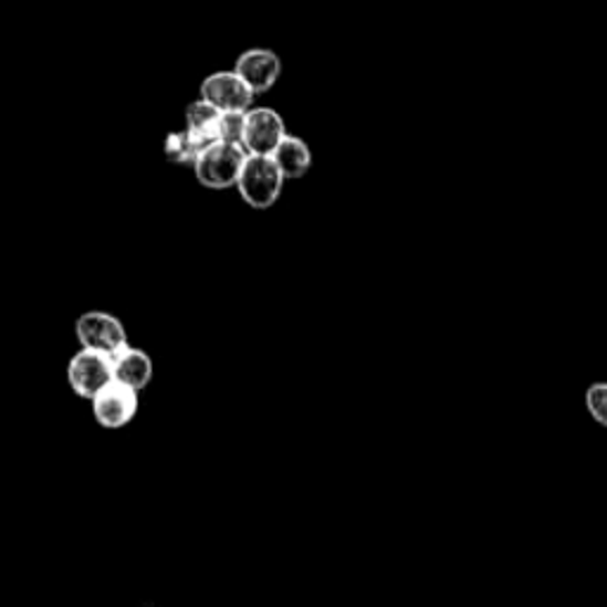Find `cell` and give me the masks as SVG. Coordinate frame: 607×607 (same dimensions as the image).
<instances>
[{
    "label": "cell",
    "mask_w": 607,
    "mask_h": 607,
    "mask_svg": "<svg viewBox=\"0 0 607 607\" xmlns=\"http://www.w3.org/2000/svg\"><path fill=\"white\" fill-rule=\"evenodd\" d=\"M248 157L250 153L240 145H226V143L209 145L192 167L197 184L207 190L238 188Z\"/></svg>",
    "instance_id": "cell-1"
},
{
    "label": "cell",
    "mask_w": 607,
    "mask_h": 607,
    "mask_svg": "<svg viewBox=\"0 0 607 607\" xmlns=\"http://www.w3.org/2000/svg\"><path fill=\"white\" fill-rule=\"evenodd\" d=\"M285 188V176L278 169V164L273 157H248V164H244L238 192L242 197V202L257 209V211H266L271 209L278 200H281Z\"/></svg>",
    "instance_id": "cell-2"
},
{
    "label": "cell",
    "mask_w": 607,
    "mask_h": 607,
    "mask_svg": "<svg viewBox=\"0 0 607 607\" xmlns=\"http://www.w3.org/2000/svg\"><path fill=\"white\" fill-rule=\"evenodd\" d=\"M74 335L81 349L97 352L105 356H117L128 347V335L124 323L107 314V311H86L74 323Z\"/></svg>",
    "instance_id": "cell-3"
},
{
    "label": "cell",
    "mask_w": 607,
    "mask_h": 607,
    "mask_svg": "<svg viewBox=\"0 0 607 607\" xmlns=\"http://www.w3.org/2000/svg\"><path fill=\"white\" fill-rule=\"evenodd\" d=\"M67 383L79 399L93 401L97 394L114 383L112 356L81 349L70 358Z\"/></svg>",
    "instance_id": "cell-4"
},
{
    "label": "cell",
    "mask_w": 607,
    "mask_h": 607,
    "mask_svg": "<svg viewBox=\"0 0 607 607\" xmlns=\"http://www.w3.org/2000/svg\"><path fill=\"white\" fill-rule=\"evenodd\" d=\"M93 406V418L105 430H122L126 425L134 422L140 408L138 391L126 385L112 383L107 389H103L97 397L91 401Z\"/></svg>",
    "instance_id": "cell-5"
},
{
    "label": "cell",
    "mask_w": 607,
    "mask_h": 607,
    "mask_svg": "<svg viewBox=\"0 0 607 607\" xmlns=\"http://www.w3.org/2000/svg\"><path fill=\"white\" fill-rule=\"evenodd\" d=\"M287 136L285 122L273 107H252L248 112V128H244L242 145L250 155L273 157Z\"/></svg>",
    "instance_id": "cell-6"
},
{
    "label": "cell",
    "mask_w": 607,
    "mask_h": 607,
    "mask_svg": "<svg viewBox=\"0 0 607 607\" xmlns=\"http://www.w3.org/2000/svg\"><path fill=\"white\" fill-rule=\"evenodd\" d=\"M200 97L209 105H214L219 112H250L254 93L231 70L209 74L200 86Z\"/></svg>",
    "instance_id": "cell-7"
},
{
    "label": "cell",
    "mask_w": 607,
    "mask_h": 607,
    "mask_svg": "<svg viewBox=\"0 0 607 607\" xmlns=\"http://www.w3.org/2000/svg\"><path fill=\"white\" fill-rule=\"evenodd\" d=\"M233 72L250 86L254 95H261L269 93L278 84L283 72V62L271 48H252V51H244L238 57Z\"/></svg>",
    "instance_id": "cell-8"
},
{
    "label": "cell",
    "mask_w": 607,
    "mask_h": 607,
    "mask_svg": "<svg viewBox=\"0 0 607 607\" xmlns=\"http://www.w3.org/2000/svg\"><path fill=\"white\" fill-rule=\"evenodd\" d=\"M112 368H114V383L136 389L138 394L145 387H150L155 377V364L150 354L138 347H130V344L117 356H112Z\"/></svg>",
    "instance_id": "cell-9"
},
{
    "label": "cell",
    "mask_w": 607,
    "mask_h": 607,
    "mask_svg": "<svg viewBox=\"0 0 607 607\" xmlns=\"http://www.w3.org/2000/svg\"><path fill=\"white\" fill-rule=\"evenodd\" d=\"M273 161L278 164V169L283 171L285 180H297L311 171L314 155H311V147L306 140H302L297 136H287L283 140V145L275 150Z\"/></svg>",
    "instance_id": "cell-10"
},
{
    "label": "cell",
    "mask_w": 607,
    "mask_h": 607,
    "mask_svg": "<svg viewBox=\"0 0 607 607\" xmlns=\"http://www.w3.org/2000/svg\"><path fill=\"white\" fill-rule=\"evenodd\" d=\"M209 145L214 143H207L205 138L195 136L188 128L174 130V134H169L167 140H164V157H167L171 164H178V167H195L197 159L202 157V153Z\"/></svg>",
    "instance_id": "cell-11"
},
{
    "label": "cell",
    "mask_w": 607,
    "mask_h": 607,
    "mask_svg": "<svg viewBox=\"0 0 607 607\" xmlns=\"http://www.w3.org/2000/svg\"><path fill=\"white\" fill-rule=\"evenodd\" d=\"M221 114L214 105H209L202 97H197L186 107V128L207 143H219V124Z\"/></svg>",
    "instance_id": "cell-12"
},
{
    "label": "cell",
    "mask_w": 607,
    "mask_h": 607,
    "mask_svg": "<svg viewBox=\"0 0 607 607\" xmlns=\"http://www.w3.org/2000/svg\"><path fill=\"white\" fill-rule=\"evenodd\" d=\"M244 128H248V112H223L219 124V143L244 147Z\"/></svg>",
    "instance_id": "cell-13"
},
{
    "label": "cell",
    "mask_w": 607,
    "mask_h": 607,
    "mask_svg": "<svg viewBox=\"0 0 607 607\" xmlns=\"http://www.w3.org/2000/svg\"><path fill=\"white\" fill-rule=\"evenodd\" d=\"M586 411L600 428H607V383H594L586 389Z\"/></svg>",
    "instance_id": "cell-14"
}]
</instances>
